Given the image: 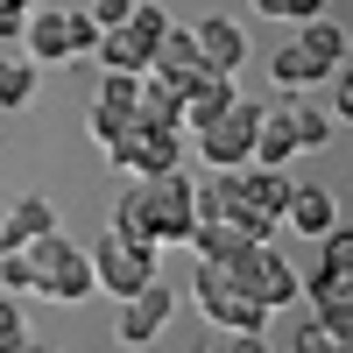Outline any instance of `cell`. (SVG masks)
I'll return each mask as SVG.
<instances>
[{
	"mask_svg": "<svg viewBox=\"0 0 353 353\" xmlns=\"http://www.w3.org/2000/svg\"><path fill=\"white\" fill-rule=\"evenodd\" d=\"M170 311H176L170 283H163V276H156V283H141L134 297H121V339H128V346H149V339L170 325Z\"/></svg>",
	"mask_w": 353,
	"mask_h": 353,
	"instance_id": "obj_10",
	"label": "cell"
},
{
	"mask_svg": "<svg viewBox=\"0 0 353 353\" xmlns=\"http://www.w3.org/2000/svg\"><path fill=\"white\" fill-rule=\"evenodd\" d=\"M297 43H304V50H311L325 71H339V64H346V28H339L332 14H311V21H297Z\"/></svg>",
	"mask_w": 353,
	"mask_h": 353,
	"instance_id": "obj_21",
	"label": "cell"
},
{
	"mask_svg": "<svg viewBox=\"0 0 353 353\" xmlns=\"http://www.w3.org/2000/svg\"><path fill=\"white\" fill-rule=\"evenodd\" d=\"M163 248L156 241H128V233H106V241L92 248V276H99V290H113V297H134L141 283H156V261Z\"/></svg>",
	"mask_w": 353,
	"mask_h": 353,
	"instance_id": "obj_5",
	"label": "cell"
},
{
	"mask_svg": "<svg viewBox=\"0 0 353 353\" xmlns=\"http://www.w3.org/2000/svg\"><path fill=\"white\" fill-rule=\"evenodd\" d=\"M21 50L36 57V64H64V57H78V43H71V8H64V0H36V8H28Z\"/></svg>",
	"mask_w": 353,
	"mask_h": 353,
	"instance_id": "obj_8",
	"label": "cell"
},
{
	"mask_svg": "<svg viewBox=\"0 0 353 353\" xmlns=\"http://www.w3.org/2000/svg\"><path fill=\"white\" fill-rule=\"evenodd\" d=\"M290 128H297V149H325V134H332L325 106H311V99H290Z\"/></svg>",
	"mask_w": 353,
	"mask_h": 353,
	"instance_id": "obj_25",
	"label": "cell"
},
{
	"mask_svg": "<svg viewBox=\"0 0 353 353\" xmlns=\"http://www.w3.org/2000/svg\"><path fill=\"white\" fill-rule=\"evenodd\" d=\"M191 297H198V311H205V325H226V332H241V339H261V332H269V318H276L261 297H248V290L233 283L226 261H198Z\"/></svg>",
	"mask_w": 353,
	"mask_h": 353,
	"instance_id": "obj_1",
	"label": "cell"
},
{
	"mask_svg": "<svg viewBox=\"0 0 353 353\" xmlns=\"http://www.w3.org/2000/svg\"><path fill=\"white\" fill-rule=\"evenodd\" d=\"M205 64V57H198V36H191V28H163V36H156V50H149V71H163V78H184V71H198Z\"/></svg>",
	"mask_w": 353,
	"mask_h": 353,
	"instance_id": "obj_19",
	"label": "cell"
},
{
	"mask_svg": "<svg viewBox=\"0 0 353 353\" xmlns=\"http://www.w3.org/2000/svg\"><path fill=\"white\" fill-rule=\"evenodd\" d=\"M149 36H141V28L134 21H121V28H99V43H92V57H99V64L106 71H149Z\"/></svg>",
	"mask_w": 353,
	"mask_h": 353,
	"instance_id": "obj_14",
	"label": "cell"
},
{
	"mask_svg": "<svg viewBox=\"0 0 353 353\" xmlns=\"http://www.w3.org/2000/svg\"><path fill=\"white\" fill-rule=\"evenodd\" d=\"M71 43H78V57L99 43V21H92V8H71Z\"/></svg>",
	"mask_w": 353,
	"mask_h": 353,
	"instance_id": "obj_32",
	"label": "cell"
},
{
	"mask_svg": "<svg viewBox=\"0 0 353 353\" xmlns=\"http://www.w3.org/2000/svg\"><path fill=\"white\" fill-rule=\"evenodd\" d=\"M318 241H325V261H318V276H346V283H353V226H325Z\"/></svg>",
	"mask_w": 353,
	"mask_h": 353,
	"instance_id": "obj_27",
	"label": "cell"
},
{
	"mask_svg": "<svg viewBox=\"0 0 353 353\" xmlns=\"http://www.w3.org/2000/svg\"><path fill=\"white\" fill-rule=\"evenodd\" d=\"M283 198H290V176L269 170V163H241V226L254 241H269L283 226Z\"/></svg>",
	"mask_w": 353,
	"mask_h": 353,
	"instance_id": "obj_7",
	"label": "cell"
},
{
	"mask_svg": "<svg viewBox=\"0 0 353 353\" xmlns=\"http://www.w3.org/2000/svg\"><path fill=\"white\" fill-rule=\"evenodd\" d=\"M191 36H198V57H205L212 71H241V57H248V28L233 21V14H205Z\"/></svg>",
	"mask_w": 353,
	"mask_h": 353,
	"instance_id": "obj_12",
	"label": "cell"
},
{
	"mask_svg": "<svg viewBox=\"0 0 353 353\" xmlns=\"http://www.w3.org/2000/svg\"><path fill=\"white\" fill-rule=\"evenodd\" d=\"M0 353H28V325H21L14 297H0Z\"/></svg>",
	"mask_w": 353,
	"mask_h": 353,
	"instance_id": "obj_29",
	"label": "cell"
},
{
	"mask_svg": "<svg viewBox=\"0 0 353 353\" xmlns=\"http://www.w3.org/2000/svg\"><path fill=\"white\" fill-rule=\"evenodd\" d=\"M0 283H8L14 297H28V290H43V269L28 261V248H0Z\"/></svg>",
	"mask_w": 353,
	"mask_h": 353,
	"instance_id": "obj_26",
	"label": "cell"
},
{
	"mask_svg": "<svg viewBox=\"0 0 353 353\" xmlns=\"http://www.w3.org/2000/svg\"><path fill=\"white\" fill-rule=\"evenodd\" d=\"M92 290H99V276H92V254L64 241V248H57V261H50V276H43V297H50V304H85Z\"/></svg>",
	"mask_w": 353,
	"mask_h": 353,
	"instance_id": "obj_11",
	"label": "cell"
},
{
	"mask_svg": "<svg viewBox=\"0 0 353 353\" xmlns=\"http://www.w3.org/2000/svg\"><path fill=\"white\" fill-rule=\"evenodd\" d=\"M248 241H254V233H248V226H233V219H198V226L184 233V248H191L198 261H233Z\"/></svg>",
	"mask_w": 353,
	"mask_h": 353,
	"instance_id": "obj_16",
	"label": "cell"
},
{
	"mask_svg": "<svg viewBox=\"0 0 353 353\" xmlns=\"http://www.w3.org/2000/svg\"><path fill=\"white\" fill-rule=\"evenodd\" d=\"M176 85H184V134H191V128H205L212 113H226L233 99H241V85H233V71H212V64L184 71Z\"/></svg>",
	"mask_w": 353,
	"mask_h": 353,
	"instance_id": "obj_9",
	"label": "cell"
},
{
	"mask_svg": "<svg viewBox=\"0 0 353 353\" xmlns=\"http://www.w3.org/2000/svg\"><path fill=\"white\" fill-rule=\"evenodd\" d=\"M134 191H141V212H149V241H184V233L198 226L191 212V176L184 170H163V176H134Z\"/></svg>",
	"mask_w": 353,
	"mask_h": 353,
	"instance_id": "obj_4",
	"label": "cell"
},
{
	"mask_svg": "<svg viewBox=\"0 0 353 353\" xmlns=\"http://www.w3.org/2000/svg\"><path fill=\"white\" fill-rule=\"evenodd\" d=\"M290 156H304V149H297V128H290V99H269V106H261V121H254V163L283 170Z\"/></svg>",
	"mask_w": 353,
	"mask_h": 353,
	"instance_id": "obj_13",
	"label": "cell"
},
{
	"mask_svg": "<svg viewBox=\"0 0 353 353\" xmlns=\"http://www.w3.org/2000/svg\"><path fill=\"white\" fill-rule=\"evenodd\" d=\"M85 128H92V141L106 149V141H121V134H134V128H141V113H134L128 99H92V113H85Z\"/></svg>",
	"mask_w": 353,
	"mask_h": 353,
	"instance_id": "obj_23",
	"label": "cell"
},
{
	"mask_svg": "<svg viewBox=\"0 0 353 353\" xmlns=\"http://www.w3.org/2000/svg\"><path fill=\"white\" fill-rule=\"evenodd\" d=\"M36 233H57V212H50V198L28 191L8 219H0V248H21V241H36Z\"/></svg>",
	"mask_w": 353,
	"mask_h": 353,
	"instance_id": "obj_20",
	"label": "cell"
},
{
	"mask_svg": "<svg viewBox=\"0 0 353 353\" xmlns=\"http://www.w3.org/2000/svg\"><path fill=\"white\" fill-rule=\"evenodd\" d=\"M113 233H128V241H149V212H141V191H134V176H128L121 205H113Z\"/></svg>",
	"mask_w": 353,
	"mask_h": 353,
	"instance_id": "obj_28",
	"label": "cell"
},
{
	"mask_svg": "<svg viewBox=\"0 0 353 353\" xmlns=\"http://www.w3.org/2000/svg\"><path fill=\"white\" fill-rule=\"evenodd\" d=\"M128 21H134V28H141V36H149V43H156V36H163V28H170V14L156 8V0H134V14H128Z\"/></svg>",
	"mask_w": 353,
	"mask_h": 353,
	"instance_id": "obj_31",
	"label": "cell"
},
{
	"mask_svg": "<svg viewBox=\"0 0 353 353\" xmlns=\"http://www.w3.org/2000/svg\"><path fill=\"white\" fill-rule=\"evenodd\" d=\"M134 113H141V121H176V128H184V85L163 78V71H141V85H134Z\"/></svg>",
	"mask_w": 353,
	"mask_h": 353,
	"instance_id": "obj_17",
	"label": "cell"
},
{
	"mask_svg": "<svg viewBox=\"0 0 353 353\" xmlns=\"http://www.w3.org/2000/svg\"><path fill=\"white\" fill-rule=\"evenodd\" d=\"M283 226H297V233H325V226H339V205L318 191V184H290V198H283Z\"/></svg>",
	"mask_w": 353,
	"mask_h": 353,
	"instance_id": "obj_15",
	"label": "cell"
},
{
	"mask_svg": "<svg viewBox=\"0 0 353 353\" xmlns=\"http://www.w3.org/2000/svg\"><path fill=\"white\" fill-rule=\"evenodd\" d=\"M254 121H261V99H233L205 128H191L205 170H241V163H254Z\"/></svg>",
	"mask_w": 353,
	"mask_h": 353,
	"instance_id": "obj_3",
	"label": "cell"
},
{
	"mask_svg": "<svg viewBox=\"0 0 353 353\" xmlns=\"http://www.w3.org/2000/svg\"><path fill=\"white\" fill-rule=\"evenodd\" d=\"M106 163L121 176H163V170H184V128L176 121H141L134 134L106 141Z\"/></svg>",
	"mask_w": 353,
	"mask_h": 353,
	"instance_id": "obj_2",
	"label": "cell"
},
{
	"mask_svg": "<svg viewBox=\"0 0 353 353\" xmlns=\"http://www.w3.org/2000/svg\"><path fill=\"white\" fill-rule=\"evenodd\" d=\"M269 78L283 85V92H311V85H325V64H318L304 43H283V50L269 57Z\"/></svg>",
	"mask_w": 353,
	"mask_h": 353,
	"instance_id": "obj_18",
	"label": "cell"
},
{
	"mask_svg": "<svg viewBox=\"0 0 353 353\" xmlns=\"http://www.w3.org/2000/svg\"><path fill=\"white\" fill-rule=\"evenodd\" d=\"M28 99H36V57L0 50V106H28Z\"/></svg>",
	"mask_w": 353,
	"mask_h": 353,
	"instance_id": "obj_22",
	"label": "cell"
},
{
	"mask_svg": "<svg viewBox=\"0 0 353 353\" xmlns=\"http://www.w3.org/2000/svg\"><path fill=\"white\" fill-rule=\"evenodd\" d=\"M318 304V332H325V346H346L353 339V290H325V297H311Z\"/></svg>",
	"mask_w": 353,
	"mask_h": 353,
	"instance_id": "obj_24",
	"label": "cell"
},
{
	"mask_svg": "<svg viewBox=\"0 0 353 353\" xmlns=\"http://www.w3.org/2000/svg\"><path fill=\"white\" fill-rule=\"evenodd\" d=\"M261 14H290V21H311V14H325V0H254Z\"/></svg>",
	"mask_w": 353,
	"mask_h": 353,
	"instance_id": "obj_30",
	"label": "cell"
},
{
	"mask_svg": "<svg viewBox=\"0 0 353 353\" xmlns=\"http://www.w3.org/2000/svg\"><path fill=\"white\" fill-rule=\"evenodd\" d=\"M128 14H134V0H92V21L99 28H121Z\"/></svg>",
	"mask_w": 353,
	"mask_h": 353,
	"instance_id": "obj_33",
	"label": "cell"
},
{
	"mask_svg": "<svg viewBox=\"0 0 353 353\" xmlns=\"http://www.w3.org/2000/svg\"><path fill=\"white\" fill-rule=\"evenodd\" d=\"M226 269H233V283H241L248 297H261L269 311H290V304H297V269H290L269 241H248L241 254L226 261Z\"/></svg>",
	"mask_w": 353,
	"mask_h": 353,
	"instance_id": "obj_6",
	"label": "cell"
}]
</instances>
